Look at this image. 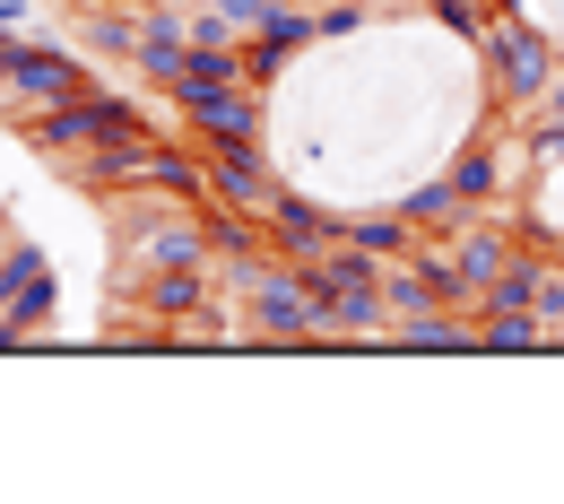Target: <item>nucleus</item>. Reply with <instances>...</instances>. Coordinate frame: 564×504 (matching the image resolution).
<instances>
[{"mask_svg":"<svg viewBox=\"0 0 564 504\" xmlns=\"http://www.w3.org/2000/svg\"><path fill=\"white\" fill-rule=\"evenodd\" d=\"M261 217H270V253H286V261H313V253L339 244V210H322V201H304V192H279Z\"/></svg>","mask_w":564,"mask_h":504,"instance_id":"nucleus-11","label":"nucleus"},{"mask_svg":"<svg viewBox=\"0 0 564 504\" xmlns=\"http://www.w3.org/2000/svg\"><path fill=\"white\" fill-rule=\"evenodd\" d=\"M539 122H564V71H556V87L539 96Z\"/></svg>","mask_w":564,"mask_h":504,"instance_id":"nucleus-20","label":"nucleus"},{"mask_svg":"<svg viewBox=\"0 0 564 504\" xmlns=\"http://www.w3.org/2000/svg\"><path fill=\"white\" fill-rule=\"evenodd\" d=\"M261 96H270V87H252V78H226V87L183 78V87H174V114H183L192 140H261V131H270V105H261Z\"/></svg>","mask_w":564,"mask_h":504,"instance_id":"nucleus-5","label":"nucleus"},{"mask_svg":"<svg viewBox=\"0 0 564 504\" xmlns=\"http://www.w3.org/2000/svg\"><path fill=\"white\" fill-rule=\"evenodd\" d=\"M425 18H434L452 44H487V26H495L487 0H425Z\"/></svg>","mask_w":564,"mask_h":504,"instance_id":"nucleus-17","label":"nucleus"},{"mask_svg":"<svg viewBox=\"0 0 564 504\" xmlns=\"http://www.w3.org/2000/svg\"><path fill=\"white\" fill-rule=\"evenodd\" d=\"M217 296V261H165V270H140V279H122V304L148 313V322H192L200 304Z\"/></svg>","mask_w":564,"mask_h":504,"instance_id":"nucleus-7","label":"nucleus"},{"mask_svg":"<svg viewBox=\"0 0 564 504\" xmlns=\"http://www.w3.org/2000/svg\"><path fill=\"white\" fill-rule=\"evenodd\" d=\"M53 304H62V279H53L44 244L9 235V244H0V322H9V340H18V348L44 340V331H53Z\"/></svg>","mask_w":564,"mask_h":504,"instance_id":"nucleus-4","label":"nucleus"},{"mask_svg":"<svg viewBox=\"0 0 564 504\" xmlns=\"http://www.w3.org/2000/svg\"><path fill=\"white\" fill-rule=\"evenodd\" d=\"M322 44V18H313V0H279L252 35H243V78L252 87H279L286 78V62H304Z\"/></svg>","mask_w":564,"mask_h":504,"instance_id":"nucleus-6","label":"nucleus"},{"mask_svg":"<svg viewBox=\"0 0 564 504\" xmlns=\"http://www.w3.org/2000/svg\"><path fill=\"white\" fill-rule=\"evenodd\" d=\"M131 71H140L156 96H174V87H183V71H192V18H183V9H156V0H148V26H140Z\"/></svg>","mask_w":564,"mask_h":504,"instance_id":"nucleus-9","label":"nucleus"},{"mask_svg":"<svg viewBox=\"0 0 564 504\" xmlns=\"http://www.w3.org/2000/svg\"><path fill=\"white\" fill-rule=\"evenodd\" d=\"M487 9H495V18H521V0H487Z\"/></svg>","mask_w":564,"mask_h":504,"instance_id":"nucleus-22","label":"nucleus"},{"mask_svg":"<svg viewBox=\"0 0 564 504\" xmlns=\"http://www.w3.org/2000/svg\"><path fill=\"white\" fill-rule=\"evenodd\" d=\"M200 165H209V201H235V210H270L286 192L261 140H200Z\"/></svg>","mask_w":564,"mask_h":504,"instance_id":"nucleus-8","label":"nucleus"},{"mask_svg":"<svg viewBox=\"0 0 564 504\" xmlns=\"http://www.w3.org/2000/svg\"><path fill=\"white\" fill-rule=\"evenodd\" d=\"M400 210L417 217L425 235H452V226L469 217V201H460V183H452V174H425V183H409V192H400Z\"/></svg>","mask_w":564,"mask_h":504,"instance_id":"nucleus-14","label":"nucleus"},{"mask_svg":"<svg viewBox=\"0 0 564 504\" xmlns=\"http://www.w3.org/2000/svg\"><path fill=\"white\" fill-rule=\"evenodd\" d=\"M96 78H87V62L78 53H62V44H18V62H9V78H0V122H26V114H44V105H70V96H87Z\"/></svg>","mask_w":564,"mask_h":504,"instance_id":"nucleus-3","label":"nucleus"},{"mask_svg":"<svg viewBox=\"0 0 564 504\" xmlns=\"http://www.w3.org/2000/svg\"><path fill=\"white\" fill-rule=\"evenodd\" d=\"M339 235H348L356 253H373V261H409V253L425 244V226L400 210V201H391V210H348V217H339Z\"/></svg>","mask_w":564,"mask_h":504,"instance_id":"nucleus-12","label":"nucleus"},{"mask_svg":"<svg viewBox=\"0 0 564 504\" xmlns=\"http://www.w3.org/2000/svg\"><path fill=\"white\" fill-rule=\"evenodd\" d=\"M18 44H26V35H9V26H0V78H9V62H18Z\"/></svg>","mask_w":564,"mask_h":504,"instance_id":"nucleus-21","label":"nucleus"},{"mask_svg":"<svg viewBox=\"0 0 564 504\" xmlns=\"http://www.w3.org/2000/svg\"><path fill=\"white\" fill-rule=\"evenodd\" d=\"M313 18H322V44H348L373 26V0H313Z\"/></svg>","mask_w":564,"mask_h":504,"instance_id":"nucleus-18","label":"nucleus"},{"mask_svg":"<svg viewBox=\"0 0 564 504\" xmlns=\"http://www.w3.org/2000/svg\"><path fill=\"white\" fill-rule=\"evenodd\" d=\"M503 122H512V114H503ZM503 122H487L478 140H460V157L443 165V174L460 183L469 210H495V201H503V174H512V140H503Z\"/></svg>","mask_w":564,"mask_h":504,"instance_id":"nucleus-10","label":"nucleus"},{"mask_svg":"<svg viewBox=\"0 0 564 504\" xmlns=\"http://www.w3.org/2000/svg\"><path fill=\"white\" fill-rule=\"evenodd\" d=\"M140 26H148V0H96L87 9V53L96 62H131L140 53Z\"/></svg>","mask_w":564,"mask_h":504,"instance_id":"nucleus-13","label":"nucleus"},{"mask_svg":"<svg viewBox=\"0 0 564 504\" xmlns=\"http://www.w3.org/2000/svg\"><path fill=\"white\" fill-rule=\"evenodd\" d=\"M478 62H487L495 114H539V96H547L556 71H564V44L547 26H530V18H495L487 44H478Z\"/></svg>","mask_w":564,"mask_h":504,"instance_id":"nucleus-2","label":"nucleus"},{"mask_svg":"<svg viewBox=\"0 0 564 504\" xmlns=\"http://www.w3.org/2000/svg\"><path fill=\"white\" fill-rule=\"evenodd\" d=\"M217 296L243 304L252 348H313V331H322V279L304 261H286V253H226Z\"/></svg>","mask_w":564,"mask_h":504,"instance_id":"nucleus-1","label":"nucleus"},{"mask_svg":"<svg viewBox=\"0 0 564 504\" xmlns=\"http://www.w3.org/2000/svg\"><path fill=\"white\" fill-rule=\"evenodd\" d=\"M78 114H87V148L148 131V114H140V105H131V96H105V87H87V96H78Z\"/></svg>","mask_w":564,"mask_h":504,"instance_id":"nucleus-15","label":"nucleus"},{"mask_svg":"<svg viewBox=\"0 0 564 504\" xmlns=\"http://www.w3.org/2000/svg\"><path fill=\"white\" fill-rule=\"evenodd\" d=\"M478 348H495V357L547 348V322H539V313H478Z\"/></svg>","mask_w":564,"mask_h":504,"instance_id":"nucleus-16","label":"nucleus"},{"mask_svg":"<svg viewBox=\"0 0 564 504\" xmlns=\"http://www.w3.org/2000/svg\"><path fill=\"white\" fill-rule=\"evenodd\" d=\"M26 18H35V0H0V26L9 35H26Z\"/></svg>","mask_w":564,"mask_h":504,"instance_id":"nucleus-19","label":"nucleus"},{"mask_svg":"<svg viewBox=\"0 0 564 504\" xmlns=\"http://www.w3.org/2000/svg\"><path fill=\"white\" fill-rule=\"evenodd\" d=\"M0 244H9V210H0Z\"/></svg>","mask_w":564,"mask_h":504,"instance_id":"nucleus-23","label":"nucleus"}]
</instances>
